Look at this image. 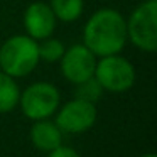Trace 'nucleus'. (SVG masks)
<instances>
[{
  "label": "nucleus",
  "instance_id": "nucleus-1",
  "mask_svg": "<svg viewBox=\"0 0 157 157\" xmlns=\"http://www.w3.org/2000/svg\"><path fill=\"white\" fill-rule=\"evenodd\" d=\"M83 44L95 56L118 54L127 44V21L115 9H100L88 19Z\"/></svg>",
  "mask_w": 157,
  "mask_h": 157
},
{
  "label": "nucleus",
  "instance_id": "nucleus-2",
  "mask_svg": "<svg viewBox=\"0 0 157 157\" xmlns=\"http://www.w3.org/2000/svg\"><path fill=\"white\" fill-rule=\"evenodd\" d=\"M37 41L25 36H12L0 48V69L12 78L31 75L39 64Z\"/></svg>",
  "mask_w": 157,
  "mask_h": 157
},
{
  "label": "nucleus",
  "instance_id": "nucleus-3",
  "mask_svg": "<svg viewBox=\"0 0 157 157\" xmlns=\"http://www.w3.org/2000/svg\"><path fill=\"white\" fill-rule=\"evenodd\" d=\"M127 41L145 52L157 49V0H145L127 21Z\"/></svg>",
  "mask_w": 157,
  "mask_h": 157
},
{
  "label": "nucleus",
  "instance_id": "nucleus-4",
  "mask_svg": "<svg viewBox=\"0 0 157 157\" xmlns=\"http://www.w3.org/2000/svg\"><path fill=\"white\" fill-rule=\"evenodd\" d=\"M93 78L106 91L123 93L135 83V68L128 59L118 54L103 56L96 61Z\"/></svg>",
  "mask_w": 157,
  "mask_h": 157
},
{
  "label": "nucleus",
  "instance_id": "nucleus-5",
  "mask_svg": "<svg viewBox=\"0 0 157 157\" xmlns=\"http://www.w3.org/2000/svg\"><path fill=\"white\" fill-rule=\"evenodd\" d=\"M61 103L59 90L48 81H37L27 86L19 96V105L27 118L42 120L54 115Z\"/></svg>",
  "mask_w": 157,
  "mask_h": 157
},
{
  "label": "nucleus",
  "instance_id": "nucleus-6",
  "mask_svg": "<svg viewBox=\"0 0 157 157\" xmlns=\"http://www.w3.org/2000/svg\"><path fill=\"white\" fill-rule=\"evenodd\" d=\"M54 123L63 133H83L90 130L96 122V106L93 101L76 96L56 110Z\"/></svg>",
  "mask_w": 157,
  "mask_h": 157
},
{
  "label": "nucleus",
  "instance_id": "nucleus-7",
  "mask_svg": "<svg viewBox=\"0 0 157 157\" xmlns=\"http://www.w3.org/2000/svg\"><path fill=\"white\" fill-rule=\"evenodd\" d=\"M61 73L69 83L79 85L86 79L93 78L96 66V56L85 44H75L64 49L61 56Z\"/></svg>",
  "mask_w": 157,
  "mask_h": 157
},
{
  "label": "nucleus",
  "instance_id": "nucleus-8",
  "mask_svg": "<svg viewBox=\"0 0 157 157\" xmlns=\"http://www.w3.org/2000/svg\"><path fill=\"white\" fill-rule=\"evenodd\" d=\"M56 15L52 14L49 4L44 2H34L24 12V27L27 36L36 41L49 37L56 29Z\"/></svg>",
  "mask_w": 157,
  "mask_h": 157
},
{
  "label": "nucleus",
  "instance_id": "nucleus-9",
  "mask_svg": "<svg viewBox=\"0 0 157 157\" xmlns=\"http://www.w3.org/2000/svg\"><path fill=\"white\" fill-rule=\"evenodd\" d=\"M31 142L41 152H51L56 147L63 144V132L54 122L49 118L42 120H34V125L31 127Z\"/></svg>",
  "mask_w": 157,
  "mask_h": 157
},
{
  "label": "nucleus",
  "instance_id": "nucleus-10",
  "mask_svg": "<svg viewBox=\"0 0 157 157\" xmlns=\"http://www.w3.org/2000/svg\"><path fill=\"white\" fill-rule=\"evenodd\" d=\"M19 96L21 90L15 83V78L0 69V113L12 112L19 105Z\"/></svg>",
  "mask_w": 157,
  "mask_h": 157
},
{
  "label": "nucleus",
  "instance_id": "nucleus-11",
  "mask_svg": "<svg viewBox=\"0 0 157 157\" xmlns=\"http://www.w3.org/2000/svg\"><path fill=\"white\" fill-rule=\"evenodd\" d=\"M49 7L58 21L75 22L76 19L81 17L85 2L83 0H51Z\"/></svg>",
  "mask_w": 157,
  "mask_h": 157
},
{
  "label": "nucleus",
  "instance_id": "nucleus-12",
  "mask_svg": "<svg viewBox=\"0 0 157 157\" xmlns=\"http://www.w3.org/2000/svg\"><path fill=\"white\" fill-rule=\"evenodd\" d=\"M37 49H39V59L46 63H56L61 59V56L64 54V44L59 39H52L51 36L46 39H42L41 44L37 42Z\"/></svg>",
  "mask_w": 157,
  "mask_h": 157
},
{
  "label": "nucleus",
  "instance_id": "nucleus-13",
  "mask_svg": "<svg viewBox=\"0 0 157 157\" xmlns=\"http://www.w3.org/2000/svg\"><path fill=\"white\" fill-rule=\"evenodd\" d=\"M76 86H78L76 88V96L83 98V100H88V101H93V103L100 98V95L103 91V88L98 85V81L95 78H90V79H86V81L79 83Z\"/></svg>",
  "mask_w": 157,
  "mask_h": 157
},
{
  "label": "nucleus",
  "instance_id": "nucleus-14",
  "mask_svg": "<svg viewBox=\"0 0 157 157\" xmlns=\"http://www.w3.org/2000/svg\"><path fill=\"white\" fill-rule=\"evenodd\" d=\"M48 157H79V154L76 152L75 149H71V147H66V145H59L56 147L54 150H51V152H48Z\"/></svg>",
  "mask_w": 157,
  "mask_h": 157
},
{
  "label": "nucleus",
  "instance_id": "nucleus-15",
  "mask_svg": "<svg viewBox=\"0 0 157 157\" xmlns=\"http://www.w3.org/2000/svg\"><path fill=\"white\" fill-rule=\"evenodd\" d=\"M140 157H155V154H154V152H149V154H144V155H140Z\"/></svg>",
  "mask_w": 157,
  "mask_h": 157
}]
</instances>
